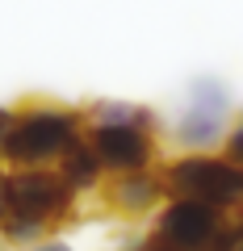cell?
Wrapping results in <instances>:
<instances>
[{"instance_id": "obj_9", "label": "cell", "mask_w": 243, "mask_h": 251, "mask_svg": "<svg viewBox=\"0 0 243 251\" xmlns=\"http://www.w3.org/2000/svg\"><path fill=\"white\" fill-rule=\"evenodd\" d=\"M84 126H147V130H160V117L151 105H138V100H122V97H101L84 105Z\"/></svg>"}, {"instance_id": "obj_10", "label": "cell", "mask_w": 243, "mask_h": 251, "mask_svg": "<svg viewBox=\"0 0 243 251\" xmlns=\"http://www.w3.org/2000/svg\"><path fill=\"white\" fill-rule=\"evenodd\" d=\"M210 251H243V209L226 214V222H222V230H218Z\"/></svg>"}, {"instance_id": "obj_15", "label": "cell", "mask_w": 243, "mask_h": 251, "mask_svg": "<svg viewBox=\"0 0 243 251\" xmlns=\"http://www.w3.org/2000/svg\"><path fill=\"white\" fill-rule=\"evenodd\" d=\"M0 113H4V105H0Z\"/></svg>"}, {"instance_id": "obj_4", "label": "cell", "mask_w": 243, "mask_h": 251, "mask_svg": "<svg viewBox=\"0 0 243 251\" xmlns=\"http://www.w3.org/2000/svg\"><path fill=\"white\" fill-rule=\"evenodd\" d=\"M235 122V97L218 75H193L168 134L180 151H222V138Z\"/></svg>"}, {"instance_id": "obj_5", "label": "cell", "mask_w": 243, "mask_h": 251, "mask_svg": "<svg viewBox=\"0 0 243 251\" xmlns=\"http://www.w3.org/2000/svg\"><path fill=\"white\" fill-rule=\"evenodd\" d=\"M84 138L97 151L105 176L160 168V130H147V126H88Z\"/></svg>"}, {"instance_id": "obj_6", "label": "cell", "mask_w": 243, "mask_h": 251, "mask_svg": "<svg viewBox=\"0 0 243 251\" xmlns=\"http://www.w3.org/2000/svg\"><path fill=\"white\" fill-rule=\"evenodd\" d=\"M226 222V209L206 205V201H193V197H168L151 218V234L176 243L185 251H210Z\"/></svg>"}, {"instance_id": "obj_12", "label": "cell", "mask_w": 243, "mask_h": 251, "mask_svg": "<svg viewBox=\"0 0 243 251\" xmlns=\"http://www.w3.org/2000/svg\"><path fill=\"white\" fill-rule=\"evenodd\" d=\"M222 155H226V159H235V163H243V113H235L231 130H226V138H222Z\"/></svg>"}, {"instance_id": "obj_11", "label": "cell", "mask_w": 243, "mask_h": 251, "mask_svg": "<svg viewBox=\"0 0 243 251\" xmlns=\"http://www.w3.org/2000/svg\"><path fill=\"white\" fill-rule=\"evenodd\" d=\"M122 251H185V247H176V243H168V239H160V234H130L126 243H122Z\"/></svg>"}, {"instance_id": "obj_14", "label": "cell", "mask_w": 243, "mask_h": 251, "mask_svg": "<svg viewBox=\"0 0 243 251\" xmlns=\"http://www.w3.org/2000/svg\"><path fill=\"white\" fill-rule=\"evenodd\" d=\"M4 214H9V172L0 168V222H4Z\"/></svg>"}, {"instance_id": "obj_3", "label": "cell", "mask_w": 243, "mask_h": 251, "mask_svg": "<svg viewBox=\"0 0 243 251\" xmlns=\"http://www.w3.org/2000/svg\"><path fill=\"white\" fill-rule=\"evenodd\" d=\"M160 172L168 197H193L226 214L243 209V163L226 159L222 151H180L160 163Z\"/></svg>"}, {"instance_id": "obj_1", "label": "cell", "mask_w": 243, "mask_h": 251, "mask_svg": "<svg viewBox=\"0 0 243 251\" xmlns=\"http://www.w3.org/2000/svg\"><path fill=\"white\" fill-rule=\"evenodd\" d=\"M84 109L26 100L0 113V168H54L84 138Z\"/></svg>"}, {"instance_id": "obj_7", "label": "cell", "mask_w": 243, "mask_h": 251, "mask_svg": "<svg viewBox=\"0 0 243 251\" xmlns=\"http://www.w3.org/2000/svg\"><path fill=\"white\" fill-rule=\"evenodd\" d=\"M101 201L126 222H143L155 218V209L168 201V184H163L160 168H143V172H126V176H109L101 188Z\"/></svg>"}, {"instance_id": "obj_8", "label": "cell", "mask_w": 243, "mask_h": 251, "mask_svg": "<svg viewBox=\"0 0 243 251\" xmlns=\"http://www.w3.org/2000/svg\"><path fill=\"white\" fill-rule=\"evenodd\" d=\"M54 168H59V176L72 184L76 197H101V188H105V180H109L105 168H101V159H97V151L88 147V138H80Z\"/></svg>"}, {"instance_id": "obj_13", "label": "cell", "mask_w": 243, "mask_h": 251, "mask_svg": "<svg viewBox=\"0 0 243 251\" xmlns=\"http://www.w3.org/2000/svg\"><path fill=\"white\" fill-rule=\"evenodd\" d=\"M26 251H76V247H72V243H63L59 234H54V239H42V243H34V247H26Z\"/></svg>"}, {"instance_id": "obj_2", "label": "cell", "mask_w": 243, "mask_h": 251, "mask_svg": "<svg viewBox=\"0 0 243 251\" xmlns=\"http://www.w3.org/2000/svg\"><path fill=\"white\" fill-rule=\"evenodd\" d=\"M9 172V214L0 222V243L13 251H26L42 239H54L59 226H67L80 209L59 168H4Z\"/></svg>"}]
</instances>
